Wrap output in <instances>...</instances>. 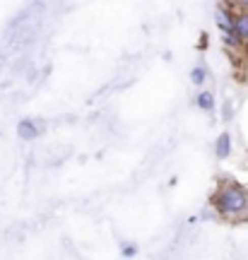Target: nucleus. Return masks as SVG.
Segmentation results:
<instances>
[{"label": "nucleus", "instance_id": "obj_1", "mask_svg": "<svg viewBox=\"0 0 248 260\" xmlns=\"http://www.w3.org/2000/svg\"><path fill=\"white\" fill-rule=\"evenodd\" d=\"M212 205L220 210L224 217H241L243 212H248V193L241 186H222L214 198Z\"/></svg>", "mask_w": 248, "mask_h": 260}, {"label": "nucleus", "instance_id": "obj_2", "mask_svg": "<svg viewBox=\"0 0 248 260\" xmlns=\"http://www.w3.org/2000/svg\"><path fill=\"white\" fill-rule=\"evenodd\" d=\"M214 19H217L220 29L224 31V41H227V39H229V41H234V19L229 17V12H224V10H217Z\"/></svg>", "mask_w": 248, "mask_h": 260}, {"label": "nucleus", "instance_id": "obj_3", "mask_svg": "<svg viewBox=\"0 0 248 260\" xmlns=\"http://www.w3.org/2000/svg\"><path fill=\"white\" fill-rule=\"evenodd\" d=\"M229 152H231V138H229V133H222L220 138H217V157L220 159L229 157Z\"/></svg>", "mask_w": 248, "mask_h": 260}, {"label": "nucleus", "instance_id": "obj_4", "mask_svg": "<svg viewBox=\"0 0 248 260\" xmlns=\"http://www.w3.org/2000/svg\"><path fill=\"white\" fill-rule=\"evenodd\" d=\"M17 135L22 140H32V138H37L39 135V130H37V125H34L32 121H22L17 125Z\"/></svg>", "mask_w": 248, "mask_h": 260}, {"label": "nucleus", "instance_id": "obj_5", "mask_svg": "<svg viewBox=\"0 0 248 260\" xmlns=\"http://www.w3.org/2000/svg\"><path fill=\"white\" fill-rule=\"evenodd\" d=\"M234 34H239V39L248 41V17L241 15V17L234 19Z\"/></svg>", "mask_w": 248, "mask_h": 260}, {"label": "nucleus", "instance_id": "obj_6", "mask_svg": "<svg viewBox=\"0 0 248 260\" xmlns=\"http://www.w3.org/2000/svg\"><path fill=\"white\" fill-rule=\"evenodd\" d=\"M198 104H200V109H205V111H212V109H214V99H212L210 92H200Z\"/></svg>", "mask_w": 248, "mask_h": 260}, {"label": "nucleus", "instance_id": "obj_7", "mask_svg": "<svg viewBox=\"0 0 248 260\" xmlns=\"http://www.w3.org/2000/svg\"><path fill=\"white\" fill-rule=\"evenodd\" d=\"M202 80H205V70H202V68H195V70H193V82L200 84Z\"/></svg>", "mask_w": 248, "mask_h": 260}, {"label": "nucleus", "instance_id": "obj_8", "mask_svg": "<svg viewBox=\"0 0 248 260\" xmlns=\"http://www.w3.org/2000/svg\"><path fill=\"white\" fill-rule=\"evenodd\" d=\"M243 3H246V5H248V0H243Z\"/></svg>", "mask_w": 248, "mask_h": 260}]
</instances>
